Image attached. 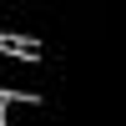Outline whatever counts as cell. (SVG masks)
<instances>
[{
    "mask_svg": "<svg viewBox=\"0 0 126 126\" xmlns=\"http://www.w3.org/2000/svg\"><path fill=\"white\" fill-rule=\"evenodd\" d=\"M0 96L40 101L46 96V61L30 56V50H5L0 46Z\"/></svg>",
    "mask_w": 126,
    "mask_h": 126,
    "instance_id": "cell-1",
    "label": "cell"
},
{
    "mask_svg": "<svg viewBox=\"0 0 126 126\" xmlns=\"http://www.w3.org/2000/svg\"><path fill=\"white\" fill-rule=\"evenodd\" d=\"M15 40L40 46V0H0V46L15 50Z\"/></svg>",
    "mask_w": 126,
    "mask_h": 126,
    "instance_id": "cell-2",
    "label": "cell"
},
{
    "mask_svg": "<svg viewBox=\"0 0 126 126\" xmlns=\"http://www.w3.org/2000/svg\"><path fill=\"white\" fill-rule=\"evenodd\" d=\"M35 121H40V101L5 96V106H0V126H35Z\"/></svg>",
    "mask_w": 126,
    "mask_h": 126,
    "instance_id": "cell-3",
    "label": "cell"
},
{
    "mask_svg": "<svg viewBox=\"0 0 126 126\" xmlns=\"http://www.w3.org/2000/svg\"><path fill=\"white\" fill-rule=\"evenodd\" d=\"M0 106H5V96H0Z\"/></svg>",
    "mask_w": 126,
    "mask_h": 126,
    "instance_id": "cell-4",
    "label": "cell"
}]
</instances>
